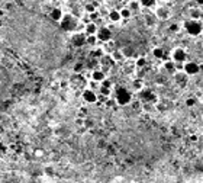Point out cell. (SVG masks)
<instances>
[{
    "mask_svg": "<svg viewBox=\"0 0 203 183\" xmlns=\"http://www.w3.org/2000/svg\"><path fill=\"white\" fill-rule=\"evenodd\" d=\"M5 38L16 54L41 70L66 64L70 48L66 32L48 16L29 9H15L3 26Z\"/></svg>",
    "mask_w": 203,
    "mask_h": 183,
    "instance_id": "obj_1",
    "label": "cell"
},
{
    "mask_svg": "<svg viewBox=\"0 0 203 183\" xmlns=\"http://www.w3.org/2000/svg\"><path fill=\"white\" fill-rule=\"evenodd\" d=\"M12 92V76L0 64V102H5Z\"/></svg>",
    "mask_w": 203,
    "mask_h": 183,
    "instance_id": "obj_2",
    "label": "cell"
},
{
    "mask_svg": "<svg viewBox=\"0 0 203 183\" xmlns=\"http://www.w3.org/2000/svg\"><path fill=\"white\" fill-rule=\"evenodd\" d=\"M61 23H59V26H61V29L64 31V32H67V31H73V29H76V26H77V20H76V18L73 16V15H63V18H61V20H59Z\"/></svg>",
    "mask_w": 203,
    "mask_h": 183,
    "instance_id": "obj_3",
    "label": "cell"
},
{
    "mask_svg": "<svg viewBox=\"0 0 203 183\" xmlns=\"http://www.w3.org/2000/svg\"><path fill=\"white\" fill-rule=\"evenodd\" d=\"M116 102L119 105H128L131 102V93L123 87H119L116 90Z\"/></svg>",
    "mask_w": 203,
    "mask_h": 183,
    "instance_id": "obj_4",
    "label": "cell"
},
{
    "mask_svg": "<svg viewBox=\"0 0 203 183\" xmlns=\"http://www.w3.org/2000/svg\"><path fill=\"white\" fill-rule=\"evenodd\" d=\"M186 29H187V32L190 35H199L200 31H202V26L200 23H197V22H186Z\"/></svg>",
    "mask_w": 203,
    "mask_h": 183,
    "instance_id": "obj_5",
    "label": "cell"
},
{
    "mask_svg": "<svg viewBox=\"0 0 203 183\" xmlns=\"http://www.w3.org/2000/svg\"><path fill=\"white\" fill-rule=\"evenodd\" d=\"M110 36H112L110 29H107V28H100V29H99L97 39L103 41V42H107V41H110Z\"/></svg>",
    "mask_w": 203,
    "mask_h": 183,
    "instance_id": "obj_6",
    "label": "cell"
},
{
    "mask_svg": "<svg viewBox=\"0 0 203 183\" xmlns=\"http://www.w3.org/2000/svg\"><path fill=\"white\" fill-rule=\"evenodd\" d=\"M155 16L160 18V19L165 20V19H168V18H170V12H168V9H165V7H158Z\"/></svg>",
    "mask_w": 203,
    "mask_h": 183,
    "instance_id": "obj_7",
    "label": "cell"
},
{
    "mask_svg": "<svg viewBox=\"0 0 203 183\" xmlns=\"http://www.w3.org/2000/svg\"><path fill=\"white\" fill-rule=\"evenodd\" d=\"M184 70H186L187 74H197L200 68H199V65H197L196 63H189V64H186Z\"/></svg>",
    "mask_w": 203,
    "mask_h": 183,
    "instance_id": "obj_8",
    "label": "cell"
},
{
    "mask_svg": "<svg viewBox=\"0 0 203 183\" xmlns=\"http://www.w3.org/2000/svg\"><path fill=\"white\" fill-rule=\"evenodd\" d=\"M83 98H84V100L86 102H89V103H94V102L97 100L96 95H94L92 90H86L84 93H83Z\"/></svg>",
    "mask_w": 203,
    "mask_h": 183,
    "instance_id": "obj_9",
    "label": "cell"
},
{
    "mask_svg": "<svg viewBox=\"0 0 203 183\" xmlns=\"http://www.w3.org/2000/svg\"><path fill=\"white\" fill-rule=\"evenodd\" d=\"M84 42H86V38H84V35H81V33H77V35L73 36V44L76 47H81Z\"/></svg>",
    "mask_w": 203,
    "mask_h": 183,
    "instance_id": "obj_10",
    "label": "cell"
},
{
    "mask_svg": "<svg viewBox=\"0 0 203 183\" xmlns=\"http://www.w3.org/2000/svg\"><path fill=\"white\" fill-rule=\"evenodd\" d=\"M49 18L55 22H59L61 18H63V12H61V9H52L51 13H49Z\"/></svg>",
    "mask_w": 203,
    "mask_h": 183,
    "instance_id": "obj_11",
    "label": "cell"
},
{
    "mask_svg": "<svg viewBox=\"0 0 203 183\" xmlns=\"http://www.w3.org/2000/svg\"><path fill=\"white\" fill-rule=\"evenodd\" d=\"M173 57H174V60H176L177 63H181V61L186 60V54H184L183 50H176L174 54H173Z\"/></svg>",
    "mask_w": 203,
    "mask_h": 183,
    "instance_id": "obj_12",
    "label": "cell"
},
{
    "mask_svg": "<svg viewBox=\"0 0 203 183\" xmlns=\"http://www.w3.org/2000/svg\"><path fill=\"white\" fill-rule=\"evenodd\" d=\"M123 52L122 51H119V50H115V51L112 52V58L115 60V61H122L123 60Z\"/></svg>",
    "mask_w": 203,
    "mask_h": 183,
    "instance_id": "obj_13",
    "label": "cell"
},
{
    "mask_svg": "<svg viewBox=\"0 0 203 183\" xmlns=\"http://www.w3.org/2000/svg\"><path fill=\"white\" fill-rule=\"evenodd\" d=\"M109 18H110L112 22H118V20H120V12H118V10H112L110 15H109Z\"/></svg>",
    "mask_w": 203,
    "mask_h": 183,
    "instance_id": "obj_14",
    "label": "cell"
},
{
    "mask_svg": "<svg viewBox=\"0 0 203 183\" xmlns=\"http://www.w3.org/2000/svg\"><path fill=\"white\" fill-rule=\"evenodd\" d=\"M103 78H105V73L103 71H94L93 73V80H94V81H102V80H103Z\"/></svg>",
    "mask_w": 203,
    "mask_h": 183,
    "instance_id": "obj_15",
    "label": "cell"
},
{
    "mask_svg": "<svg viewBox=\"0 0 203 183\" xmlns=\"http://www.w3.org/2000/svg\"><path fill=\"white\" fill-rule=\"evenodd\" d=\"M96 31H97V28H96V25H94V23H89V25H87V28H86V32L89 33V35H94V33H96Z\"/></svg>",
    "mask_w": 203,
    "mask_h": 183,
    "instance_id": "obj_16",
    "label": "cell"
},
{
    "mask_svg": "<svg viewBox=\"0 0 203 183\" xmlns=\"http://www.w3.org/2000/svg\"><path fill=\"white\" fill-rule=\"evenodd\" d=\"M141 98L144 99V100H147V102H148V100H155V96H154L151 92H144V93L141 95Z\"/></svg>",
    "mask_w": 203,
    "mask_h": 183,
    "instance_id": "obj_17",
    "label": "cell"
},
{
    "mask_svg": "<svg viewBox=\"0 0 203 183\" xmlns=\"http://www.w3.org/2000/svg\"><path fill=\"white\" fill-rule=\"evenodd\" d=\"M145 22L148 26H152L155 23V16L154 15H145Z\"/></svg>",
    "mask_w": 203,
    "mask_h": 183,
    "instance_id": "obj_18",
    "label": "cell"
},
{
    "mask_svg": "<svg viewBox=\"0 0 203 183\" xmlns=\"http://www.w3.org/2000/svg\"><path fill=\"white\" fill-rule=\"evenodd\" d=\"M154 57H157V58H163L164 57V52L161 48H155L154 50Z\"/></svg>",
    "mask_w": 203,
    "mask_h": 183,
    "instance_id": "obj_19",
    "label": "cell"
},
{
    "mask_svg": "<svg viewBox=\"0 0 203 183\" xmlns=\"http://www.w3.org/2000/svg\"><path fill=\"white\" fill-rule=\"evenodd\" d=\"M154 3H155V0H141V5L145 7H151Z\"/></svg>",
    "mask_w": 203,
    "mask_h": 183,
    "instance_id": "obj_20",
    "label": "cell"
},
{
    "mask_svg": "<svg viewBox=\"0 0 203 183\" xmlns=\"http://www.w3.org/2000/svg\"><path fill=\"white\" fill-rule=\"evenodd\" d=\"M100 92H102V95H105V96H109V95H110V87H106V86H102V89H100Z\"/></svg>",
    "mask_w": 203,
    "mask_h": 183,
    "instance_id": "obj_21",
    "label": "cell"
},
{
    "mask_svg": "<svg viewBox=\"0 0 203 183\" xmlns=\"http://www.w3.org/2000/svg\"><path fill=\"white\" fill-rule=\"evenodd\" d=\"M120 16H122V18H129V16H131V10H129V9H123V10L120 12Z\"/></svg>",
    "mask_w": 203,
    "mask_h": 183,
    "instance_id": "obj_22",
    "label": "cell"
},
{
    "mask_svg": "<svg viewBox=\"0 0 203 183\" xmlns=\"http://www.w3.org/2000/svg\"><path fill=\"white\" fill-rule=\"evenodd\" d=\"M86 42H89V44H96V36L94 35H89V38L86 39Z\"/></svg>",
    "mask_w": 203,
    "mask_h": 183,
    "instance_id": "obj_23",
    "label": "cell"
},
{
    "mask_svg": "<svg viewBox=\"0 0 203 183\" xmlns=\"http://www.w3.org/2000/svg\"><path fill=\"white\" fill-rule=\"evenodd\" d=\"M190 15H191V18H195V19H196V18H199V16H200V12L193 9V10H190Z\"/></svg>",
    "mask_w": 203,
    "mask_h": 183,
    "instance_id": "obj_24",
    "label": "cell"
},
{
    "mask_svg": "<svg viewBox=\"0 0 203 183\" xmlns=\"http://www.w3.org/2000/svg\"><path fill=\"white\" fill-rule=\"evenodd\" d=\"M122 52H123L125 57H131V55H132V50H131V48H125Z\"/></svg>",
    "mask_w": 203,
    "mask_h": 183,
    "instance_id": "obj_25",
    "label": "cell"
},
{
    "mask_svg": "<svg viewBox=\"0 0 203 183\" xmlns=\"http://www.w3.org/2000/svg\"><path fill=\"white\" fill-rule=\"evenodd\" d=\"M138 9V3L137 2H131V5H129V10H137Z\"/></svg>",
    "mask_w": 203,
    "mask_h": 183,
    "instance_id": "obj_26",
    "label": "cell"
},
{
    "mask_svg": "<svg viewBox=\"0 0 203 183\" xmlns=\"http://www.w3.org/2000/svg\"><path fill=\"white\" fill-rule=\"evenodd\" d=\"M165 68H167L168 71H173V70H174V64H173V63H165Z\"/></svg>",
    "mask_w": 203,
    "mask_h": 183,
    "instance_id": "obj_27",
    "label": "cell"
},
{
    "mask_svg": "<svg viewBox=\"0 0 203 183\" xmlns=\"http://www.w3.org/2000/svg\"><path fill=\"white\" fill-rule=\"evenodd\" d=\"M176 80L177 81H184V80H186V76H183V74H177Z\"/></svg>",
    "mask_w": 203,
    "mask_h": 183,
    "instance_id": "obj_28",
    "label": "cell"
},
{
    "mask_svg": "<svg viewBox=\"0 0 203 183\" xmlns=\"http://www.w3.org/2000/svg\"><path fill=\"white\" fill-rule=\"evenodd\" d=\"M137 65H138V67H142V65H145V60L144 58H139L137 61Z\"/></svg>",
    "mask_w": 203,
    "mask_h": 183,
    "instance_id": "obj_29",
    "label": "cell"
},
{
    "mask_svg": "<svg viewBox=\"0 0 203 183\" xmlns=\"http://www.w3.org/2000/svg\"><path fill=\"white\" fill-rule=\"evenodd\" d=\"M86 10H87V12H94V5H87V6H86Z\"/></svg>",
    "mask_w": 203,
    "mask_h": 183,
    "instance_id": "obj_30",
    "label": "cell"
},
{
    "mask_svg": "<svg viewBox=\"0 0 203 183\" xmlns=\"http://www.w3.org/2000/svg\"><path fill=\"white\" fill-rule=\"evenodd\" d=\"M97 16H99V15H97V13H96V12H92V15H90V19H92V20L97 19Z\"/></svg>",
    "mask_w": 203,
    "mask_h": 183,
    "instance_id": "obj_31",
    "label": "cell"
},
{
    "mask_svg": "<svg viewBox=\"0 0 203 183\" xmlns=\"http://www.w3.org/2000/svg\"><path fill=\"white\" fill-rule=\"evenodd\" d=\"M102 81H103V86H106V87H110V81H109V80H105V78H103Z\"/></svg>",
    "mask_w": 203,
    "mask_h": 183,
    "instance_id": "obj_32",
    "label": "cell"
},
{
    "mask_svg": "<svg viewBox=\"0 0 203 183\" xmlns=\"http://www.w3.org/2000/svg\"><path fill=\"white\" fill-rule=\"evenodd\" d=\"M134 85H135V89H141V87H142V83H141V81H135Z\"/></svg>",
    "mask_w": 203,
    "mask_h": 183,
    "instance_id": "obj_33",
    "label": "cell"
},
{
    "mask_svg": "<svg viewBox=\"0 0 203 183\" xmlns=\"http://www.w3.org/2000/svg\"><path fill=\"white\" fill-rule=\"evenodd\" d=\"M93 55H94V57H100V55H102V50H96V52H94Z\"/></svg>",
    "mask_w": 203,
    "mask_h": 183,
    "instance_id": "obj_34",
    "label": "cell"
},
{
    "mask_svg": "<svg viewBox=\"0 0 203 183\" xmlns=\"http://www.w3.org/2000/svg\"><path fill=\"white\" fill-rule=\"evenodd\" d=\"M81 68H83V65H81V64H76V67H74V70H76V71H80Z\"/></svg>",
    "mask_w": 203,
    "mask_h": 183,
    "instance_id": "obj_35",
    "label": "cell"
},
{
    "mask_svg": "<svg viewBox=\"0 0 203 183\" xmlns=\"http://www.w3.org/2000/svg\"><path fill=\"white\" fill-rule=\"evenodd\" d=\"M186 103H187V106H193V105H195V100H193V99H189Z\"/></svg>",
    "mask_w": 203,
    "mask_h": 183,
    "instance_id": "obj_36",
    "label": "cell"
},
{
    "mask_svg": "<svg viewBox=\"0 0 203 183\" xmlns=\"http://www.w3.org/2000/svg\"><path fill=\"white\" fill-rule=\"evenodd\" d=\"M170 29L176 32V31H178V25H171V26H170Z\"/></svg>",
    "mask_w": 203,
    "mask_h": 183,
    "instance_id": "obj_37",
    "label": "cell"
},
{
    "mask_svg": "<svg viewBox=\"0 0 203 183\" xmlns=\"http://www.w3.org/2000/svg\"><path fill=\"white\" fill-rule=\"evenodd\" d=\"M197 3H199V5H203V0H196Z\"/></svg>",
    "mask_w": 203,
    "mask_h": 183,
    "instance_id": "obj_38",
    "label": "cell"
},
{
    "mask_svg": "<svg viewBox=\"0 0 203 183\" xmlns=\"http://www.w3.org/2000/svg\"><path fill=\"white\" fill-rule=\"evenodd\" d=\"M71 2H79V0H71Z\"/></svg>",
    "mask_w": 203,
    "mask_h": 183,
    "instance_id": "obj_39",
    "label": "cell"
}]
</instances>
